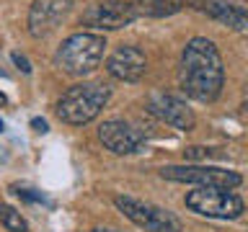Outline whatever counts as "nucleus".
<instances>
[{
  "label": "nucleus",
  "instance_id": "obj_21",
  "mask_svg": "<svg viewBox=\"0 0 248 232\" xmlns=\"http://www.w3.org/2000/svg\"><path fill=\"white\" fill-rule=\"evenodd\" d=\"M93 232H116V230H93Z\"/></svg>",
  "mask_w": 248,
  "mask_h": 232
},
{
  "label": "nucleus",
  "instance_id": "obj_13",
  "mask_svg": "<svg viewBox=\"0 0 248 232\" xmlns=\"http://www.w3.org/2000/svg\"><path fill=\"white\" fill-rule=\"evenodd\" d=\"M137 15H150V18H168L184 8V0H132Z\"/></svg>",
  "mask_w": 248,
  "mask_h": 232
},
{
  "label": "nucleus",
  "instance_id": "obj_16",
  "mask_svg": "<svg viewBox=\"0 0 248 232\" xmlns=\"http://www.w3.org/2000/svg\"><path fill=\"white\" fill-rule=\"evenodd\" d=\"M13 191L18 193L21 199H26V201H42V204H49V201H46L39 191H34V188H13Z\"/></svg>",
  "mask_w": 248,
  "mask_h": 232
},
{
  "label": "nucleus",
  "instance_id": "obj_17",
  "mask_svg": "<svg viewBox=\"0 0 248 232\" xmlns=\"http://www.w3.org/2000/svg\"><path fill=\"white\" fill-rule=\"evenodd\" d=\"M11 59H13V65H16V67H18V70H21V72H26V75L31 72V62H29L26 57H23V54H21V52H13V54H11Z\"/></svg>",
  "mask_w": 248,
  "mask_h": 232
},
{
  "label": "nucleus",
  "instance_id": "obj_8",
  "mask_svg": "<svg viewBox=\"0 0 248 232\" xmlns=\"http://www.w3.org/2000/svg\"><path fill=\"white\" fill-rule=\"evenodd\" d=\"M73 5H75V0H34L29 8V21H26L29 34L34 39L49 36L67 18Z\"/></svg>",
  "mask_w": 248,
  "mask_h": 232
},
{
  "label": "nucleus",
  "instance_id": "obj_6",
  "mask_svg": "<svg viewBox=\"0 0 248 232\" xmlns=\"http://www.w3.org/2000/svg\"><path fill=\"white\" fill-rule=\"evenodd\" d=\"M160 175L168 178V181L209 186V188H228V191L243 183V178L235 170L212 168V165H166V168H160Z\"/></svg>",
  "mask_w": 248,
  "mask_h": 232
},
{
  "label": "nucleus",
  "instance_id": "obj_19",
  "mask_svg": "<svg viewBox=\"0 0 248 232\" xmlns=\"http://www.w3.org/2000/svg\"><path fill=\"white\" fill-rule=\"evenodd\" d=\"M8 103V96H5V93H0V106H5Z\"/></svg>",
  "mask_w": 248,
  "mask_h": 232
},
{
  "label": "nucleus",
  "instance_id": "obj_15",
  "mask_svg": "<svg viewBox=\"0 0 248 232\" xmlns=\"http://www.w3.org/2000/svg\"><path fill=\"white\" fill-rule=\"evenodd\" d=\"M184 155L189 160H207V158H225V152H217V147H186Z\"/></svg>",
  "mask_w": 248,
  "mask_h": 232
},
{
  "label": "nucleus",
  "instance_id": "obj_14",
  "mask_svg": "<svg viewBox=\"0 0 248 232\" xmlns=\"http://www.w3.org/2000/svg\"><path fill=\"white\" fill-rule=\"evenodd\" d=\"M0 222L8 232H29V222L21 217V212H16L13 206H3L0 209Z\"/></svg>",
  "mask_w": 248,
  "mask_h": 232
},
{
  "label": "nucleus",
  "instance_id": "obj_1",
  "mask_svg": "<svg viewBox=\"0 0 248 232\" xmlns=\"http://www.w3.org/2000/svg\"><path fill=\"white\" fill-rule=\"evenodd\" d=\"M222 83L225 67L215 42H209L204 36H194L181 52V65H178L181 90L199 103H212L220 98Z\"/></svg>",
  "mask_w": 248,
  "mask_h": 232
},
{
  "label": "nucleus",
  "instance_id": "obj_5",
  "mask_svg": "<svg viewBox=\"0 0 248 232\" xmlns=\"http://www.w3.org/2000/svg\"><path fill=\"white\" fill-rule=\"evenodd\" d=\"M114 204L129 222H135L137 227H142L147 232H181L178 217L158 204L140 201L135 196H116Z\"/></svg>",
  "mask_w": 248,
  "mask_h": 232
},
{
  "label": "nucleus",
  "instance_id": "obj_10",
  "mask_svg": "<svg viewBox=\"0 0 248 232\" xmlns=\"http://www.w3.org/2000/svg\"><path fill=\"white\" fill-rule=\"evenodd\" d=\"M106 72L124 83H137L147 72V57L137 46H116L106 59Z\"/></svg>",
  "mask_w": 248,
  "mask_h": 232
},
{
  "label": "nucleus",
  "instance_id": "obj_4",
  "mask_svg": "<svg viewBox=\"0 0 248 232\" xmlns=\"http://www.w3.org/2000/svg\"><path fill=\"white\" fill-rule=\"evenodd\" d=\"M184 204L191 212L212 217V219H238L246 212V204L238 193L228 188H209V186H197L194 191H189Z\"/></svg>",
  "mask_w": 248,
  "mask_h": 232
},
{
  "label": "nucleus",
  "instance_id": "obj_18",
  "mask_svg": "<svg viewBox=\"0 0 248 232\" xmlns=\"http://www.w3.org/2000/svg\"><path fill=\"white\" fill-rule=\"evenodd\" d=\"M31 127H34L36 131H42V134H46V131H49V124H46L44 119H31Z\"/></svg>",
  "mask_w": 248,
  "mask_h": 232
},
{
  "label": "nucleus",
  "instance_id": "obj_7",
  "mask_svg": "<svg viewBox=\"0 0 248 232\" xmlns=\"http://www.w3.org/2000/svg\"><path fill=\"white\" fill-rule=\"evenodd\" d=\"M135 18H137V11L132 5V0H101V3H93L83 11L80 26L116 31V29L129 26Z\"/></svg>",
  "mask_w": 248,
  "mask_h": 232
},
{
  "label": "nucleus",
  "instance_id": "obj_11",
  "mask_svg": "<svg viewBox=\"0 0 248 232\" xmlns=\"http://www.w3.org/2000/svg\"><path fill=\"white\" fill-rule=\"evenodd\" d=\"M147 108H150L153 116H158L160 121H166V124H170V127H176V129H184V131L194 129L191 108L186 106L184 101H178L176 96L158 93V96H153L150 101H147Z\"/></svg>",
  "mask_w": 248,
  "mask_h": 232
},
{
  "label": "nucleus",
  "instance_id": "obj_3",
  "mask_svg": "<svg viewBox=\"0 0 248 232\" xmlns=\"http://www.w3.org/2000/svg\"><path fill=\"white\" fill-rule=\"evenodd\" d=\"M106 52V39L101 34H91V31H80V34L67 36L54 52V65L62 72L83 77L91 75L93 70L101 65Z\"/></svg>",
  "mask_w": 248,
  "mask_h": 232
},
{
  "label": "nucleus",
  "instance_id": "obj_2",
  "mask_svg": "<svg viewBox=\"0 0 248 232\" xmlns=\"http://www.w3.org/2000/svg\"><path fill=\"white\" fill-rule=\"evenodd\" d=\"M111 98V88L104 83H78L73 88L62 93L57 101V116L60 121L70 124V127H83V124L93 121L104 111V106Z\"/></svg>",
  "mask_w": 248,
  "mask_h": 232
},
{
  "label": "nucleus",
  "instance_id": "obj_20",
  "mask_svg": "<svg viewBox=\"0 0 248 232\" xmlns=\"http://www.w3.org/2000/svg\"><path fill=\"white\" fill-rule=\"evenodd\" d=\"M3 131H5V124H3V119H0V134H3Z\"/></svg>",
  "mask_w": 248,
  "mask_h": 232
},
{
  "label": "nucleus",
  "instance_id": "obj_12",
  "mask_svg": "<svg viewBox=\"0 0 248 232\" xmlns=\"http://www.w3.org/2000/svg\"><path fill=\"white\" fill-rule=\"evenodd\" d=\"M194 8L202 13H207L209 18L225 23L232 31H246L248 29V18H246V8L235 5L230 0H191Z\"/></svg>",
  "mask_w": 248,
  "mask_h": 232
},
{
  "label": "nucleus",
  "instance_id": "obj_9",
  "mask_svg": "<svg viewBox=\"0 0 248 232\" xmlns=\"http://www.w3.org/2000/svg\"><path fill=\"white\" fill-rule=\"evenodd\" d=\"M98 139L104 142L106 150H111L114 155H132L145 145V134L137 127L122 121V119H108L101 124Z\"/></svg>",
  "mask_w": 248,
  "mask_h": 232
}]
</instances>
